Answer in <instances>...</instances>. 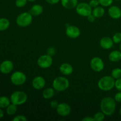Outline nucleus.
Instances as JSON below:
<instances>
[{
  "instance_id": "obj_1",
  "label": "nucleus",
  "mask_w": 121,
  "mask_h": 121,
  "mask_svg": "<svg viewBox=\"0 0 121 121\" xmlns=\"http://www.w3.org/2000/svg\"><path fill=\"white\" fill-rule=\"evenodd\" d=\"M117 102L111 97H105L102 99L100 104L101 111L106 116H111L116 109Z\"/></svg>"
},
{
  "instance_id": "obj_2",
  "label": "nucleus",
  "mask_w": 121,
  "mask_h": 121,
  "mask_svg": "<svg viewBox=\"0 0 121 121\" xmlns=\"http://www.w3.org/2000/svg\"><path fill=\"white\" fill-rule=\"evenodd\" d=\"M115 79L112 76H105L99 79L98 83V87L101 91L108 92L115 87Z\"/></svg>"
},
{
  "instance_id": "obj_3",
  "label": "nucleus",
  "mask_w": 121,
  "mask_h": 121,
  "mask_svg": "<svg viewBox=\"0 0 121 121\" xmlns=\"http://www.w3.org/2000/svg\"><path fill=\"white\" fill-rule=\"evenodd\" d=\"M69 81L66 78L63 76H58L53 80V87L57 92H63L69 88Z\"/></svg>"
},
{
  "instance_id": "obj_4",
  "label": "nucleus",
  "mask_w": 121,
  "mask_h": 121,
  "mask_svg": "<svg viewBox=\"0 0 121 121\" xmlns=\"http://www.w3.org/2000/svg\"><path fill=\"white\" fill-rule=\"evenodd\" d=\"M28 99V96L23 91H15L13 92L10 96V100L12 104L18 105H21L25 104Z\"/></svg>"
},
{
  "instance_id": "obj_5",
  "label": "nucleus",
  "mask_w": 121,
  "mask_h": 121,
  "mask_svg": "<svg viewBox=\"0 0 121 121\" xmlns=\"http://www.w3.org/2000/svg\"><path fill=\"white\" fill-rule=\"evenodd\" d=\"M33 15L28 12H24L17 16L16 23L20 27H27L31 24Z\"/></svg>"
},
{
  "instance_id": "obj_6",
  "label": "nucleus",
  "mask_w": 121,
  "mask_h": 121,
  "mask_svg": "<svg viewBox=\"0 0 121 121\" xmlns=\"http://www.w3.org/2000/svg\"><path fill=\"white\" fill-rule=\"evenodd\" d=\"M11 82L16 86H21L26 83L27 80L26 75L22 72L17 71L14 72L11 76Z\"/></svg>"
},
{
  "instance_id": "obj_7",
  "label": "nucleus",
  "mask_w": 121,
  "mask_h": 121,
  "mask_svg": "<svg viewBox=\"0 0 121 121\" xmlns=\"http://www.w3.org/2000/svg\"><path fill=\"white\" fill-rule=\"evenodd\" d=\"M90 6L89 4L86 2H80L78 3V5L76 7V13L80 16L86 17L92 14V9Z\"/></svg>"
},
{
  "instance_id": "obj_8",
  "label": "nucleus",
  "mask_w": 121,
  "mask_h": 121,
  "mask_svg": "<svg viewBox=\"0 0 121 121\" xmlns=\"http://www.w3.org/2000/svg\"><path fill=\"white\" fill-rule=\"evenodd\" d=\"M53 64V58L52 56L48 54H44L39 57L37 60V65L40 68L47 69L49 68Z\"/></svg>"
},
{
  "instance_id": "obj_9",
  "label": "nucleus",
  "mask_w": 121,
  "mask_h": 121,
  "mask_svg": "<svg viewBox=\"0 0 121 121\" xmlns=\"http://www.w3.org/2000/svg\"><path fill=\"white\" fill-rule=\"evenodd\" d=\"M90 66L91 69L96 72H100L104 70L105 64L102 59L98 57H95L92 58L90 62Z\"/></svg>"
},
{
  "instance_id": "obj_10",
  "label": "nucleus",
  "mask_w": 121,
  "mask_h": 121,
  "mask_svg": "<svg viewBox=\"0 0 121 121\" xmlns=\"http://www.w3.org/2000/svg\"><path fill=\"white\" fill-rule=\"evenodd\" d=\"M57 113L61 117L68 116L71 112V107L66 103H61L56 108Z\"/></svg>"
},
{
  "instance_id": "obj_11",
  "label": "nucleus",
  "mask_w": 121,
  "mask_h": 121,
  "mask_svg": "<svg viewBox=\"0 0 121 121\" xmlns=\"http://www.w3.org/2000/svg\"><path fill=\"white\" fill-rule=\"evenodd\" d=\"M66 34L71 39H76L80 35V30L78 27L74 26H69L67 27Z\"/></svg>"
},
{
  "instance_id": "obj_12",
  "label": "nucleus",
  "mask_w": 121,
  "mask_h": 121,
  "mask_svg": "<svg viewBox=\"0 0 121 121\" xmlns=\"http://www.w3.org/2000/svg\"><path fill=\"white\" fill-rule=\"evenodd\" d=\"M14 69V64L10 60H5L0 65V72L3 74H8Z\"/></svg>"
},
{
  "instance_id": "obj_13",
  "label": "nucleus",
  "mask_w": 121,
  "mask_h": 121,
  "mask_svg": "<svg viewBox=\"0 0 121 121\" xmlns=\"http://www.w3.org/2000/svg\"><path fill=\"white\" fill-rule=\"evenodd\" d=\"M46 85V80L42 76H37L32 81V86L35 89L41 90Z\"/></svg>"
},
{
  "instance_id": "obj_14",
  "label": "nucleus",
  "mask_w": 121,
  "mask_h": 121,
  "mask_svg": "<svg viewBox=\"0 0 121 121\" xmlns=\"http://www.w3.org/2000/svg\"><path fill=\"white\" fill-rule=\"evenodd\" d=\"M113 43L114 42L113 40L109 37H104L100 39L99 42L100 47L105 50H108L112 48L113 46Z\"/></svg>"
},
{
  "instance_id": "obj_15",
  "label": "nucleus",
  "mask_w": 121,
  "mask_h": 121,
  "mask_svg": "<svg viewBox=\"0 0 121 121\" xmlns=\"http://www.w3.org/2000/svg\"><path fill=\"white\" fill-rule=\"evenodd\" d=\"M108 14L112 18L119 19L121 17V9L118 6H111L108 9Z\"/></svg>"
},
{
  "instance_id": "obj_16",
  "label": "nucleus",
  "mask_w": 121,
  "mask_h": 121,
  "mask_svg": "<svg viewBox=\"0 0 121 121\" xmlns=\"http://www.w3.org/2000/svg\"><path fill=\"white\" fill-rule=\"evenodd\" d=\"M60 72L61 74L65 76L70 75L73 72V68L72 65L67 63H63L61 66H60Z\"/></svg>"
},
{
  "instance_id": "obj_17",
  "label": "nucleus",
  "mask_w": 121,
  "mask_h": 121,
  "mask_svg": "<svg viewBox=\"0 0 121 121\" xmlns=\"http://www.w3.org/2000/svg\"><path fill=\"white\" fill-rule=\"evenodd\" d=\"M63 7L67 9H74L78 4V0H60Z\"/></svg>"
},
{
  "instance_id": "obj_18",
  "label": "nucleus",
  "mask_w": 121,
  "mask_h": 121,
  "mask_svg": "<svg viewBox=\"0 0 121 121\" xmlns=\"http://www.w3.org/2000/svg\"><path fill=\"white\" fill-rule=\"evenodd\" d=\"M43 12V7L42 5L39 4H35L32 6L30 9L29 13L33 16H38L41 15Z\"/></svg>"
},
{
  "instance_id": "obj_19",
  "label": "nucleus",
  "mask_w": 121,
  "mask_h": 121,
  "mask_svg": "<svg viewBox=\"0 0 121 121\" xmlns=\"http://www.w3.org/2000/svg\"><path fill=\"white\" fill-rule=\"evenodd\" d=\"M109 60L112 62H118L121 60V51H112L109 54Z\"/></svg>"
},
{
  "instance_id": "obj_20",
  "label": "nucleus",
  "mask_w": 121,
  "mask_h": 121,
  "mask_svg": "<svg viewBox=\"0 0 121 121\" xmlns=\"http://www.w3.org/2000/svg\"><path fill=\"white\" fill-rule=\"evenodd\" d=\"M105 13V10L102 7H98L93 8L92 10V14L96 18H100L102 17Z\"/></svg>"
},
{
  "instance_id": "obj_21",
  "label": "nucleus",
  "mask_w": 121,
  "mask_h": 121,
  "mask_svg": "<svg viewBox=\"0 0 121 121\" xmlns=\"http://www.w3.org/2000/svg\"><path fill=\"white\" fill-rule=\"evenodd\" d=\"M54 95V89L52 87H48L44 90L43 92V97L45 99H50Z\"/></svg>"
},
{
  "instance_id": "obj_22",
  "label": "nucleus",
  "mask_w": 121,
  "mask_h": 121,
  "mask_svg": "<svg viewBox=\"0 0 121 121\" xmlns=\"http://www.w3.org/2000/svg\"><path fill=\"white\" fill-rule=\"evenodd\" d=\"M10 25L9 21L5 18H0V31H3L8 28Z\"/></svg>"
},
{
  "instance_id": "obj_23",
  "label": "nucleus",
  "mask_w": 121,
  "mask_h": 121,
  "mask_svg": "<svg viewBox=\"0 0 121 121\" xmlns=\"http://www.w3.org/2000/svg\"><path fill=\"white\" fill-rule=\"evenodd\" d=\"M11 100L8 97H0V108H7L9 105H10Z\"/></svg>"
},
{
  "instance_id": "obj_24",
  "label": "nucleus",
  "mask_w": 121,
  "mask_h": 121,
  "mask_svg": "<svg viewBox=\"0 0 121 121\" xmlns=\"http://www.w3.org/2000/svg\"><path fill=\"white\" fill-rule=\"evenodd\" d=\"M17 111V107L16 105L11 104L8 106L6 109V112L9 115H13L16 113Z\"/></svg>"
},
{
  "instance_id": "obj_25",
  "label": "nucleus",
  "mask_w": 121,
  "mask_h": 121,
  "mask_svg": "<svg viewBox=\"0 0 121 121\" xmlns=\"http://www.w3.org/2000/svg\"><path fill=\"white\" fill-rule=\"evenodd\" d=\"M111 76L114 78L115 79H118L121 78V69L120 68H115L111 72Z\"/></svg>"
},
{
  "instance_id": "obj_26",
  "label": "nucleus",
  "mask_w": 121,
  "mask_h": 121,
  "mask_svg": "<svg viewBox=\"0 0 121 121\" xmlns=\"http://www.w3.org/2000/svg\"><path fill=\"white\" fill-rule=\"evenodd\" d=\"M105 115L101 111V112H96L93 116V118H94L95 121H102L105 119Z\"/></svg>"
},
{
  "instance_id": "obj_27",
  "label": "nucleus",
  "mask_w": 121,
  "mask_h": 121,
  "mask_svg": "<svg viewBox=\"0 0 121 121\" xmlns=\"http://www.w3.org/2000/svg\"><path fill=\"white\" fill-rule=\"evenodd\" d=\"M99 4L101 5L102 7H109L113 3V0H98Z\"/></svg>"
},
{
  "instance_id": "obj_28",
  "label": "nucleus",
  "mask_w": 121,
  "mask_h": 121,
  "mask_svg": "<svg viewBox=\"0 0 121 121\" xmlns=\"http://www.w3.org/2000/svg\"><path fill=\"white\" fill-rule=\"evenodd\" d=\"M112 40H113L114 43H120L121 42V33H119V32L116 33L115 34L113 35Z\"/></svg>"
},
{
  "instance_id": "obj_29",
  "label": "nucleus",
  "mask_w": 121,
  "mask_h": 121,
  "mask_svg": "<svg viewBox=\"0 0 121 121\" xmlns=\"http://www.w3.org/2000/svg\"><path fill=\"white\" fill-rule=\"evenodd\" d=\"M27 1L28 0H15V5L18 8H22L27 4Z\"/></svg>"
},
{
  "instance_id": "obj_30",
  "label": "nucleus",
  "mask_w": 121,
  "mask_h": 121,
  "mask_svg": "<svg viewBox=\"0 0 121 121\" xmlns=\"http://www.w3.org/2000/svg\"><path fill=\"white\" fill-rule=\"evenodd\" d=\"M13 121H27V118H26V117L24 115H17L16 117H14L13 119Z\"/></svg>"
},
{
  "instance_id": "obj_31",
  "label": "nucleus",
  "mask_w": 121,
  "mask_h": 121,
  "mask_svg": "<svg viewBox=\"0 0 121 121\" xmlns=\"http://www.w3.org/2000/svg\"><path fill=\"white\" fill-rule=\"evenodd\" d=\"M115 87L118 90V91L121 92V78L116 79L115 84Z\"/></svg>"
},
{
  "instance_id": "obj_32",
  "label": "nucleus",
  "mask_w": 121,
  "mask_h": 121,
  "mask_svg": "<svg viewBox=\"0 0 121 121\" xmlns=\"http://www.w3.org/2000/svg\"><path fill=\"white\" fill-rule=\"evenodd\" d=\"M89 4L90 6L93 8L98 7L99 5V2L98 0H91Z\"/></svg>"
},
{
  "instance_id": "obj_33",
  "label": "nucleus",
  "mask_w": 121,
  "mask_h": 121,
  "mask_svg": "<svg viewBox=\"0 0 121 121\" xmlns=\"http://www.w3.org/2000/svg\"><path fill=\"white\" fill-rule=\"evenodd\" d=\"M47 53L48 55L51 56H53L56 53V49L53 47H50L49 48H48V49L47 50Z\"/></svg>"
},
{
  "instance_id": "obj_34",
  "label": "nucleus",
  "mask_w": 121,
  "mask_h": 121,
  "mask_svg": "<svg viewBox=\"0 0 121 121\" xmlns=\"http://www.w3.org/2000/svg\"><path fill=\"white\" fill-rule=\"evenodd\" d=\"M114 99L117 102L121 103V92L119 91L117 93H116L115 95Z\"/></svg>"
},
{
  "instance_id": "obj_35",
  "label": "nucleus",
  "mask_w": 121,
  "mask_h": 121,
  "mask_svg": "<svg viewBox=\"0 0 121 121\" xmlns=\"http://www.w3.org/2000/svg\"><path fill=\"white\" fill-rule=\"evenodd\" d=\"M59 104H58V102L57 101V100H52V102H50V105L51 107L52 108H56H56L57 107L58 105H59Z\"/></svg>"
},
{
  "instance_id": "obj_36",
  "label": "nucleus",
  "mask_w": 121,
  "mask_h": 121,
  "mask_svg": "<svg viewBox=\"0 0 121 121\" xmlns=\"http://www.w3.org/2000/svg\"><path fill=\"white\" fill-rule=\"evenodd\" d=\"M87 20H88L89 22H93L95 21L96 17L93 15V14H91L87 17Z\"/></svg>"
},
{
  "instance_id": "obj_37",
  "label": "nucleus",
  "mask_w": 121,
  "mask_h": 121,
  "mask_svg": "<svg viewBox=\"0 0 121 121\" xmlns=\"http://www.w3.org/2000/svg\"><path fill=\"white\" fill-rule=\"evenodd\" d=\"M46 2L50 5H54L59 3L60 0H46Z\"/></svg>"
},
{
  "instance_id": "obj_38",
  "label": "nucleus",
  "mask_w": 121,
  "mask_h": 121,
  "mask_svg": "<svg viewBox=\"0 0 121 121\" xmlns=\"http://www.w3.org/2000/svg\"><path fill=\"white\" fill-rule=\"evenodd\" d=\"M95 119L93 117H86L82 119V121H94Z\"/></svg>"
},
{
  "instance_id": "obj_39",
  "label": "nucleus",
  "mask_w": 121,
  "mask_h": 121,
  "mask_svg": "<svg viewBox=\"0 0 121 121\" xmlns=\"http://www.w3.org/2000/svg\"><path fill=\"white\" fill-rule=\"evenodd\" d=\"M4 116V111L1 109V108H0V119L2 118Z\"/></svg>"
},
{
  "instance_id": "obj_40",
  "label": "nucleus",
  "mask_w": 121,
  "mask_h": 121,
  "mask_svg": "<svg viewBox=\"0 0 121 121\" xmlns=\"http://www.w3.org/2000/svg\"><path fill=\"white\" fill-rule=\"evenodd\" d=\"M37 0H28V1H30V2H35Z\"/></svg>"
},
{
  "instance_id": "obj_41",
  "label": "nucleus",
  "mask_w": 121,
  "mask_h": 121,
  "mask_svg": "<svg viewBox=\"0 0 121 121\" xmlns=\"http://www.w3.org/2000/svg\"><path fill=\"white\" fill-rule=\"evenodd\" d=\"M119 50H120V51H121V42L120 43V44H119Z\"/></svg>"
},
{
  "instance_id": "obj_42",
  "label": "nucleus",
  "mask_w": 121,
  "mask_h": 121,
  "mask_svg": "<svg viewBox=\"0 0 121 121\" xmlns=\"http://www.w3.org/2000/svg\"><path fill=\"white\" fill-rule=\"evenodd\" d=\"M119 114H120V115L121 117V106L120 109H119Z\"/></svg>"
},
{
  "instance_id": "obj_43",
  "label": "nucleus",
  "mask_w": 121,
  "mask_h": 121,
  "mask_svg": "<svg viewBox=\"0 0 121 121\" xmlns=\"http://www.w3.org/2000/svg\"><path fill=\"white\" fill-rule=\"evenodd\" d=\"M116 1H121V0H116Z\"/></svg>"
}]
</instances>
